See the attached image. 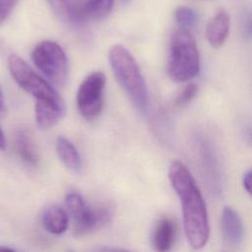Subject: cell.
Wrapping results in <instances>:
<instances>
[{
    "label": "cell",
    "instance_id": "obj_14",
    "mask_svg": "<svg viewBox=\"0 0 252 252\" xmlns=\"http://www.w3.org/2000/svg\"><path fill=\"white\" fill-rule=\"evenodd\" d=\"M14 145L19 157L28 164L36 165L38 155L30 133L25 129H19L14 134Z\"/></svg>",
    "mask_w": 252,
    "mask_h": 252
},
{
    "label": "cell",
    "instance_id": "obj_12",
    "mask_svg": "<svg viewBox=\"0 0 252 252\" xmlns=\"http://www.w3.org/2000/svg\"><path fill=\"white\" fill-rule=\"evenodd\" d=\"M44 229L51 234H63L69 225V216L65 209L57 205L47 207L41 217Z\"/></svg>",
    "mask_w": 252,
    "mask_h": 252
},
{
    "label": "cell",
    "instance_id": "obj_13",
    "mask_svg": "<svg viewBox=\"0 0 252 252\" xmlns=\"http://www.w3.org/2000/svg\"><path fill=\"white\" fill-rule=\"evenodd\" d=\"M35 120L39 128L48 129L56 125L65 112L64 103L35 101Z\"/></svg>",
    "mask_w": 252,
    "mask_h": 252
},
{
    "label": "cell",
    "instance_id": "obj_4",
    "mask_svg": "<svg viewBox=\"0 0 252 252\" xmlns=\"http://www.w3.org/2000/svg\"><path fill=\"white\" fill-rule=\"evenodd\" d=\"M67 211L74 220V233L86 235L106 224L111 219V210L106 206H90L76 191L65 196Z\"/></svg>",
    "mask_w": 252,
    "mask_h": 252
},
{
    "label": "cell",
    "instance_id": "obj_7",
    "mask_svg": "<svg viewBox=\"0 0 252 252\" xmlns=\"http://www.w3.org/2000/svg\"><path fill=\"white\" fill-rule=\"evenodd\" d=\"M105 76L100 71L88 75L81 83L77 93V106L81 115L87 120L95 119L103 105Z\"/></svg>",
    "mask_w": 252,
    "mask_h": 252
},
{
    "label": "cell",
    "instance_id": "obj_25",
    "mask_svg": "<svg viewBox=\"0 0 252 252\" xmlns=\"http://www.w3.org/2000/svg\"><path fill=\"white\" fill-rule=\"evenodd\" d=\"M246 141L250 146H252V127H250L246 132Z\"/></svg>",
    "mask_w": 252,
    "mask_h": 252
},
{
    "label": "cell",
    "instance_id": "obj_27",
    "mask_svg": "<svg viewBox=\"0 0 252 252\" xmlns=\"http://www.w3.org/2000/svg\"><path fill=\"white\" fill-rule=\"evenodd\" d=\"M122 1H123V2H128L129 0H122Z\"/></svg>",
    "mask_w": 252,
    "mask_h": 252
},
{
    "label": "cell",
    "instance_id": "obj_6",
    "mask_svg": "<svg viewBox=\"0 0 252 252\" xmlns=\"http://www.w3.org/2000/svg\"><path fill=\"white\" fill-rule=\"evenodd\" d=\"M8 67L13 79L23 90L32 94L35 101L64 103L54 88L18 55L13 54L8 58Z\"/></svg>",
    "mask_w": 252,
    "mask_h": 252
},
{
    "label": "cell",
    "instance_id": "obj_20",
    "mask_svg": "<svg viewBox=\"0 0 252 252\" xmlns=\"http://www.w3.org/2000/svg\"><path fill=\"white\" fill-rule=\"evenodd\" d=\"M242 32L245 38H252V9L248 10V12L245 14L242 25Z\"/></svg>",
    "mask_w": 252,
    "mask_h": 252
},
{
    "label": "cell",
    "instance_id": "obj_2",
    "mask_svg": "<svg viewBox=\"0 0 252 252\" xmlns=\"http://www.w3.org/2000/svg\"><path fill=\"white\" fill-rule=\"evenodd\" d=\"M108 58L116 80L134 106L146 112L149 105L148 90L133 55L124 46L117 44L110 49Z\"/></svg>",
    "mask_w": 252,
    "mask_h": 252
},
{
    "label": "cell",
    "instance_id": "obj_26",
    "mask_svg": "<svg viewBox=\"0 0 252 252\" xmlns=\"http://www.w3.org/2000/svg\"><path fill=\"white\" fill-rule=\"evenodd\" d=\"M0 252H17L14 249H11L9 247H5V246H0Z\"/></svg>",
    "mask_w": 252,
    "mask_h": 252
},
{
    "label": "cell",
    "instance_id": "obj_21",
    "mask_svg": "<svg viewBox=\"0 0 252 252\" xmlns=\"http://www.w3.org/2000/svg\"><path fill=\"white\" fill-rule=\"evenodd\" d=\"M92 252H131L129 250L118 248V247H110V246H99L94 248Z\"/></svg>",
    "mask_w": 252,
    "mask_h": 252
},
{
    "label": "cell",
    "instance_id": "obj_5",
    "mask_svg": "<svg viewBox=\"0 0 252 252\" xmlns=\"http://www.w3.org/2000/svg\"><path fill=\"white\" fill-rule=\"evenodd\" d=\"M32 59L45 78L56 87H63L68 77V59L62 47L51 40L35 45Z\"/></svg>",
    "mask_w": 252,
    "mask_h": 252
},
{
    "label": "cell",
    "instance_id": "obj_1",
    "mask_svg": "<svg viewBox=\"0 0 252 252\" xmlns=\"http://www.w3.org/2000/svg\"><path fill=\"white\" fill-rule=\"evenodd\" d=\"M168 177L181 202L186 238L192 248L200 249L210 235L207 207L200 189L189 169L179 160L171 162Z\"/></svg>",
    "mask_w": 252,
    "mask_h": 252
},
{
    "label": "cell",
    "instance_id": "obj_9",
    "mask_svg": "<svg viewBox=\"0 0 252 252\" xmlns=\"http://www.w3.org/2000/svg\"><path fill=\"white\" fill-rule=\"evenodd\" d=\"M176 238L175 222L167 217L159 219L152 234V246L156 252H170Z\"/></svg>",
    "mask_w": 252,
    "mask_h": 252
},
{
    "label": "cell",
    "instance_id": "obj_23",
    "mask_svg": "<svg viewBox=\"0 0 252 252\" xmlns=\"http://www.w3.org/2000/svg\"><path fill=\"white\" fill-rule=\"evenodd\" d=\"M5 113H6V105H5V100H4L2 91L0 89V117L4 116Z\"/></svg>",
    "mask_w": 252,
    "mask_h": 252
},
{
    "label": "cell",
    "instance_id": "obj_19",
    "mask_svg": "<svg viewBox=\"0 0 252 252\" xmlns=\"http://www.w3.org/2000/svg\"><path fill=\"white\" fill-rule=\"evenodd\" d=\"M18 0H0V25L9 17Z\"/></svg>",
    "mask_w": 252,
    "mask_h": 252
},
{
    "label": "cell",
    "instance_id": "obj_8",
    "mask_svg": "<svg viewBox=\"0 0 252 252\" xmlns=\"http://www.w3.org/2000/svg\"><path fill=\"white\" fill-rule=\"evenodd\" d=\"M52 11L62 21L84 25L93 19L89 0H46Z\"/></svg>",
    "mask_w": 252,
    "mask_h": 252
},
{
    "label": "cell",
    "instance_id": "obj_11",
    "mask_svg": "<svg viewBox=\"0 0 252 252\" xmlns=\"http://www.w3.org/2000/svg\"><path fill=\"white\" fill-rule=\"evenodd\" d=\"M229 16L224 10L219 11L207 24L206 36L214 47H220L225 41L229 32Z\"/></svg>",
    "mask_w": 252,
    "mask_h": 252
},
{
    "label": "cell",
    "instance_id": "obj_18",
    "mask_svg": "<svg viewBox=\"0 0 252 252\" xmlns=\"http://www.w3.org/2000/svg\"><path fill=\"white\" fill-rule=\"evenodd\" d=\"M197 92H198L197 85H195V84L187 85L184 88V90L179 94V95L176 97L175 104L179 107L187 105L193 99V97L196 95Z\"/></svg>",
    "mask_w": 252,
    "mask_h": 252
},
{
    "label": "cell",
    "instance_id": "obj_10",
    "mask_svg": "<svg viewBox=\"0 0 252 252\" xmlns=\"http://www.w3.org/2000/svg\"><path fill=\"white\" fill-rule=\"evenodd\" d=\"M220 226L224 239L231 245L241 243L244 234L243 223L238 214L230 207L223 208L220 218Z\"/></svg>",
    "mask_w": 252,
    "mask_h": 252
},
{
    "label": "cell",
    "instance_id": "obj_3",
    "mask_svg": "<svg viewBox=\"0 0 252 252\" xmlns=\"http://www.w3.org/2000/svg\"><path fill=\"white\" fill-rule=\"evenodd\" d=\"M200 69V56L196 40L189 30L179 29L171 36L167 71L175 82L193 79Z\"/></svg>",
    "mask_w": 252,
    "mask_h": 252
},
{
    "label": "cell",
    "instance_id": "obj_24",
    "mask_svg": "<svg viewBox=\"0 0 252 252\" xmlns=\"http://www.w3.org/2000/svg\"><path fill=\"white\" fill-rule=\"evenodd\" d=\"M5 149H6V139L2 129L0 128V150H5Z\"/></svg>",
    "mask_w": 252,
    "mask_h": 252
},
{
    "label": "cell",
    "instance_id": "obj_15",
    "mask_svg": "<svg viewBox=\"0 0 252 252\" xmlns=\"http://www.w3.org/2000/svg\"><path fill=\"white\" fill-rule=\"evenodd\" d=\"M57 155L66 168L73 172H79L82 168V160L76 147L65 137L56 140Z\"/></svg>",
    "mask_w": 252,
    "mask_h": 252
},
{
    "label": "cell",
    "instance_id": "obj_22",
    "mask_svg": "<svg viewBox=\"0 0 252 252\" xmlns=\"http://www.w3.org/2000/svg\"><path fill=\"white\" fill-rule=\"evenodd\" d=\"M243 186L245 190L252 195V170L247 172L243 178Z\"/></svg>",
    "mask_w": 252,
    "mask_h": 252
},
{
    "label": "cell",
    "instance_id": "obj_17",
    "mask_svg": "<svg viewBox=\"0 0 252 252\" xmlns=\"http://www.w3.org/2000/svg\"><path fill=\"white\" fill-rule=\"evenodd\" d=\"M91 4L93 18H102L110 12L113 6V0H89Z\"/></svg>",
    "mask_w": 252,
    "mask_h": 252
},
{
    "label": "cell",
    "instance_id": "obj_16",
    "mask_svg": "<svg viewBox=\"0 0 252 252\" xmlns=\"http://www.w3.org/2000/svg\"><path fill=\"white\" fill-rule=\"evenodd\" d=\"M174 17L179 27L181 29H187V30L196 24L197 18H198L197 13L193 9L185 6L178 7L175 10Z\"/></svg>",
    "mask_w": 252,
    "mask_h": 252
}]
</instances>
